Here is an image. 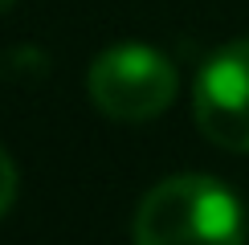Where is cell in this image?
Instances as JSON below:
<instances>
[{
    "label": "cell",
    "mask_w": 249,
    "mask_h": 245,
    "mask_svg": "<svg viewBox=\"0 0 249 245\" xmlns=\"http://www.w3.org/2000/svg\"><path fill=\"white\" fill-rule=\"evenodd\" d=\"M135 245H241V204L213 176H172L143 196Z\"/></svg>",
    "instance_id": "obj_1"
},
{
    "label": "cell",
    "mask_w": 249,
    "mask_h": 245,
    "mask_svg": "<svg viewBox=\"0 0 249 245\" xmlns=\"http://www.w3.org/2000/svg\"><path fill=\"white\" fill-rule=\"evenodd\" d=\"M86 90H90V102L107 119L143 122L172 106L176 66L151 45L123 41V45H110L107 53L94 57V66L86 74Z\"/></svg>",
    "instance_id": "obj_2"
},
{
    "label": "cell",
    "mask_w": 249,
    "mask_h": 245,
    "mask_svg": "<svg viewBox=\"0 0 249 245\" xmlns=\"http://www.w3.org/2000/svg\"><path fill=\"white\" fill-rule=\"evenodd\" d=\"M192 119L216 147L249 151V37L229 41L200 66Z\"/></svg>",
    "instance_id": "obj_3"
},
{
    "label": "cell",
    "mask_w": 249,
    "mask_h": 245,
    "mask_svg": "<svg viewBox=\"0 0 249 245\" xmlns=\"http://www.w3.org/2000/svg\"><path fill=\"white\" fill-rule=\"evenodd\" d=\"M17 200V168H13V156L0 147V217L13 209Z\"/></svg>",
    "instance_id": "obj_4"
},
{
    "label": "cell",
    "mask_w": 249,
    "mask_h": 245,
    "mask_svg": "<svg viewBox=\"0 0 249 245\" xmlns=\"http://www.w3.org/2000/svg\"><path fill=\"white\" fill-rule=\"evenodd\" d=\"M17 4V0H0V13H8V8H13Z\"/></svg>",
    "instance_id": "obj_5"
}]
</instances>
